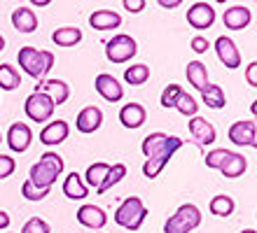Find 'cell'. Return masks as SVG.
Listing matches in <instances>:
<instances>
[{
    "instance_id": "cell-24",
    "label": "cell",
    "mask_w": 257,
    "mask_h": 233,
    "mask_svg": "<svg viewBox=\"0 0 257 233\" xmlns=\"http://www.w3.org/2000/svg\"><path fill=\"white\" fill-rule=\"evenodd\" d=\"M187 82H190L196 91H201V89L208 84V70H206V66H203L201 61L187 63Z\"/></svg>"
},
{
    "instance_id": "cell-30",
    "label": "cell",
    "mask_w": 257,
    "mask_h": 233,
    "mask_svg": "<svg viewBox=\"0 0 257 233\" xmlns=\"http://www.w3.org/2000/svg\"><path fill=\"white\" fill-rule=\"evenodd\" d=\"M108 170H110V166H108V163H103V161H98V163H91V166L87 168V173H84V184L98 186L103 180H105Z\"/></svg>"
},
{
    "instance_id": "cell-13",
    "label": "cell",
    "mask_w": 257,
    "mask_h": 233,
    "mask_svg": "<svg viewBox=\"0 0 257 233\" xmlns=\"http://www.w3.org/2000/svg\"><path fill=\"white\" fill-rule=\"evenodd\" d=\"M96 91L101 93L108 103H119V100L124 98V87L119 84L117 77H112V75H108V73H103L96 77Z\"/></svg>"
},
{
    "instance_id": "cell-19",
    "label": "cell",
    "mask_w": 257,
    "mask_h": 233,
    "mask_svg": "<svg viewBox=\"0 0 257 233\" xmlns=\"http://www.w3.org/2000/svg\"><path fill=\"white\" fill-rule=\"evenodd\" d=\"M75 214H77V221L87 228H103L108 221V214L96 205H82Z\"/></svg>"
},
{
    "instance_id": "cell-25",
    "label": "cell",
    "mask_w": 257,
    "mask_h": 233,
    "mask_svg": "<svg viewBox=\"0 0 257 233\" xmlns=\"http://www.w3.org/2000/svg\"><path fill=\"white\" fill-rule=\"evenodd\" d=\"M54 45L59 47H75L77 42H82V31L75 26H63V28H56L54 35H52Z\"/></svg>"
},
{
    "instance_id": "cell-31",
    "label": "cell",
    "mask_w": 257,
    "mask_h": 233,
    "mask_svg": "<svg viewBox=\"0 0 257 233\" xmlns=\"http://www.w3.org/2000/svg\"><path fill=\"white\" fill-rule=\"evenodd\" d=\"M234 200L229 198V196H215V198L210 200V212L217 214V217H229L231 212H234Z\"/></svg>"
},
{
    "instance_id": "cell-28",
    "label": "cell",
    "mask_w": 257,
    "mask_h": 233,
    "mask_svg": "<svg viewBox=\"0 0 257 233\" xmlns=\"http://www.w3.org/2000/svg\"><path fill=\"white\" fill-rule=\"evenodd\" d=\"M150 80V68L143 66V63H136V66H128L124 70V82L126 84H134V87H143L145 82Z\"/></svg>"
},
{
    "instance_id": "cell-6",
    "label": "cell",
    "mask_w": 257,
    "mask_h": 233,
    "mask_svg": "<svg viewBox=\"0 0 257 233\" xmlns=\"http://www.w3.org/2000/svg\"><path fill=\"white\" fill-rule=\"evenodd\" d=\"M136 52H138V45H136L131 35L119 33L112 40L105 42V56L112 63H126V61H131L136 56Z\"/></svg>"
},
{
    "instance_id": "cell-33",
    "label": "cell",
    "mask_w": 257,
    "mask_h": 233,
    "mask_svg": "<svg viewBox=\"0 0 257 233\" xmlns=\"http://www.w3.org/2000/svg\"><path fill=\"white\" fill-rule=\"evenodd\" d=\"M21 193L26 200H42L45 196H49V189H42V186H35L31 180H26L21 184Z\"/></svg>"
},
{
    "instance_id": "cell-3",
    "label": "cell",
    "mask_w": 257,
    "mask_h": 233,
    "mask_svg": "<svg viewBox=\"0 0 257 233\" xmlns=\"http://www.w3.org/2000/svg\"><path fill=\"white\" fill-rule=\"evenodd\" d=\"M63 173V159L54 152L42 154L40 161L31 166V173H28V180L33 182L35 186H42V189H52V184L56 182V177Z\"/></svg>"
},
{
    "instance_id": "cell-44",
    "label": "cell",
    "mask_w": 257,
    "mask_h": 233,
    "mask_svg": "<svg viewBox=\"0 0 257 233\" xmlns=\"http://www.w3.org/2000/svg\"><path fill=\"white\" fill-rule=\"evenodd\" d=\"M241 233H257L255 228H245V231H241Z\"/></svg>"
},
{
    "instance_id": "cell-43",
    "label": "cell",
    "mask_w": 257,
    "mask_h": 233,
    "mask_svg": "<svg viewBox=\"0 0 257 233\" xmlns=\"http://www.w3.org/2000/svg\"><path fill=\"white\" fill-rule=\"evenodd\" d=\"M3 49H5V38L0 35V52H3Z\"/></svg>"
},
{
    "instance_id": "cell-2",
    "label": "cell",
    "mask_w": 257,
    "mask_h": 233,
    "mask_svg": "<svg viewBox=\"0 0 257 233\" xmlns=\"http://www.w3.org/2000/svg\"><path fill=\"white\" fill-rule=\"evenodd\" d=\"M17 61H19L21 70L28 77H35V80H42L54 68V54L42 52V49H33V47H21L19 54H17Z\"/></svg>"
},
{
    "instance_id": "cell-32",
    "label": "cell",
    "mask_w": 257,
    "mask_h": 233,
    "mask_svg": "<svg viewBox=\"0 0 257 233\" xmlns=\"http://www.w3.org/2000/svg\"><path fill=\"white\" fill-rule=\"evenodd\" d=\"M178 112L185 114V117H196V112H199V103L194 100V96H190V93H180V98H178L176 103Z\"/></svg>"
},
{
    "instance_id": "cell-11",
    "label": "cell",
    "mask_w": 257,
    "mask_h": 233,
    "mask_svg": "<svg viewBox=\"0 0 257 233\" xmlns=\"http://www.w3.org/2000/svg\"><path fill=\"white\" fill-rule=\"evenodd\" d=\"M35 91L45 93L54 105H63L70 96V87H68L63 80H42L40 84H35Z\"/></svg>"
},
{
    "instance_id": "cell-29",
    "label": "cell",
    "mask_w": 257,
    "mask_h": 233,
    "mask_svg": "<svg viewBox=\"0 0 257 233\" xmlns=\"http://www.w3.org/2000/svg\"><path fill=\"white\" fill-rule=\"evenodd\" d=\"M124 177H126V166H124V163H115V166H110L108 175H105V180L96 186V189H98V193H105L108 189H112L117 182H122Z\"/></svg>"
},
{
    "instance_id": "cell-36",
    "label": "cell",
    "mask_w": 257,
    "mask_h": 233,
    "mask_svg": "<svg viewBox=\"0 0 257 233\" xmlns=\"http://www.w3.org/2000/svg\"><path fill=\"white\" fill-rule=\"evenodd\" d=\"M21 233H52V228H49V224L45 219H40V217H31V219L24 224Z\"/></svg>"
},
{
    "instance_id": "cell-26",
    "label": "cell",
    "mask_w": 257,
    "mask_h": 233,
    "mask_svg": "<svg viewBox=\"0 0 257 233\" xmlns=\"http://www.w3.org/2000/svg\"><path fill=\"white\" fill-rule=\"evenodd\" d=\"M201 98L203 103L208 107H215V110H222L224 105H227V98H224V91L217 84H206V87L201 89Z\"/></svg>"
},
{
    "instance_id": "cell-12",
    "label": "cell",
    "mask_w": 257,
    "mask_h": 233,
    "mask_svg": "<svg viewBox=\"0 0 257 233\" xmlns=\"http://www.w3.org/2000/svg\"><path fill=\"white\" fill-rule=\"evenodd\" d=\"M187 128H190V133L192 138L196 140V145L199 147H206L210 145V142H215L217 133H215V128H213V124H210L208 119H203V117H192L190 124H187Z\"/></svg>"
},
{
    "instance_id": "cell-34",
    "label": "cell",
    "mask_w": 257,
    "mask_h": 233,
    "mask_svg": "<svg viewBox=\"0 0 257 233\" xmlns=\"http://www.w3.org/2000/svg\"><path fill=\"white\" fill-rule=\"evenodd\" d=\"M229 154H231L229 149H222V147H220V149H213V152L206 154V166L213 168V170H220L224 161L229 159Z\"/></svg>"
},
{
    "instance_id": "cell-23",
    "label": "cell",
    "mask_w": 257,
    "mask_h": 233,
    "mask_svg": "<svg viewBox=\"0 0 257 233\" xmlns=\"http://www.w3.org/2000/svg\"><path fill=\"white\" fill-rule=\"evenodd\" d=\"M245 168H248V161H245L243 154H229V159L224 161L220 170H222L227 180H236V177H241L245 173Z\"/></svg>"
},
{
    "instance_id": "cell-41",
    "label": "cell",
    "mask_w": 257,
    "mask_h": 233,
    "mask_svg": "<svg viewBox=\"0 0 257 233\" xmlns=\"http://www.w3.org/2000/svg\"><path fill=\"white\" fill-rule=\"evenodd\" d=\"M7 226H10V214L0 210V231H3V228H7Z\"/></svg>"
},
{
    "instance_id": "cell-21",
    "label": "cell",
    "mask_w": 257,
    "mask_h": 233,
    "mask_svg": "<svg viewBox=\"0 0 257 233\" xmlns=\"http://www.w3.org/2000/svg\"><path fill=\"white\" fill-rule=\"evenodd\" d=\"M12 26L19 31V33H33L38 28V17H35L33 10L28 7H17L12 12Z\"/></svg>"
},
{
    "instance_id": "cell-18",
    "label": "cell",
    "mask_w": 257,
    "mask_h": 233,
    "mask_svg": "<svg viewBox=\"0 0 257 233\" xmlns=\"http://www.w3.org/2000/svg\"><path fill=\"white\" fill-rule=\"evenodd\" d=\"M89 24L96 31H115V28L122 26V17L115 12V10H96L91 17H89Z\"/></svg>"
},
{
    "instance_id": "cell-15",
    "label": "cell",
    "mask_w": 257,
    "mask_h": 233,
    "mask_svg": "<svg viewBox=\"0 0 257 233\" xmlns=\"http://www.w3.org/2000/svg\"><path fill=\"white\" fill-rule=\"evenodd\" d=\"M101 124H103V112L94 105L84 107V110L77 114V131L84 133V135L96 133V131L101 128Z\"/></svg>"
},
{
    "instance_id": "cell-16",
    "label": "cell",
    "mask_w": 257,
    "mask_h": 233,
    "mask_svg": "<svg viewBox=\"0 0 257 233\" xmlns=\"http://www.w3.org/2000/svg\"><path fill=\"white\" fill-rule=\"evenodd\" d=\"M148 119V112L145 107L138 105V103H126V105L119 110V124L124 128H141Z\"/></svg>"
},
{
    "instance_id": "cell-39",
    "label": "cell",
    "mask_w": 257,
    "mask_h": 233,
    "mask_svg": "<svg viewBox=\"0 0 257 233\" xmlns=\"http://www.w3.org/2000/svg\"><path fill=\"white\" fill-rule=\"evenodd\" d=\"M245 80H248V84H250L252 89L257 87V61H252L250 66H248V70H245Z\"/></svg>"
},
{
    "instance_id": "cell-40",
    "label": "cell",
    "mask_w": 257,
    "mask_h": 233,
    "mask_svg": "<svg viewBox=\"0 0 257 233\" xmlns=\"http://www.w3.org/2000/svg\"><path fill=\"white\" fill-rule=\"evenodd\" d=\"M192 49H194L196 54L208 52V40H206V38H194V40H192Z\"/></svg>"
},
{
    "instance_id": "cell-38",
    "label": "cell",
    "mask_w": 257,
    "mask_h": 233,
    "mask_svg": "<svg viewBox=\"0 0 257 233\" xmlns=\"http://www.w3.org/2000/svg\"><path fill=\"white\" fill-rule=\"evenodd\" d=\"M122 5H124V10L138 14V12H143V10H145V0H124Z\"/></svg>"
},
{
    "instance_id": "cell-4",
    "label": "cell",
    "mask_w": 257,
    "mask_h": 233,
    "mask_svg": "<svg viewBox=\"0 0 257 233\" xmlns=\"http://www.w3.org/2000/svg\"><path fill=\"white\" fill-rule=\"evenodd\" d=\"M145 217H148V207H145L141 196H128V198H124L115 212L117 226H124L126 231H138V228L143 226Z\"/></svg>"
},
{
    "instance_id": "cell-14",
    "label": "cell",
    "mask_w": 257,
    "mask_h": 233,
    "mask_svg": "<svg viewBox=\"0 0 257 233\" xmlns=\"http://www.w3.org/2000/svg\"><path fill=\"white\" fill-rule=\"evenodd\" d=\"M31 140H33V131L26 126V124H12L10 131H7V145L12 152H26L28 147H31Z\"/></svg>"
},
{
    "instance_id": "cell-22",
    "label": "cell",
    "mask_w": 257,
    "mask_h": 233,
    "mask_svg": "<svg viewBox=\"0 0 257 233\" xmlns=\"http://www.w3.org/2000/svg\"><path fill=\"white\" fill-rule=\"evenodd\" d=\"M63 193H66L70 200H82L89 196V189L87 184L82 182L80 173H70L66 177V182H63Z\"/></svg>"
},
{
    "instance_id": "cell-1",
    "label": "cell",
    "mask_w": 257,
    "mask_h": 233,
    "mask_svg": "<svg viewBox=\"0 0 257 233\" xmlns=\"http://www.w3.org/2000/svg\"><path fill=\"white\" fill-rule=\"evenodd\" d=\"M183 147V140L176 135H164V133H150L143 140V154L148 156L145 166H143V175L155 180L157 175L164 170V166L171 161V156L176 154V149Z\"/></svg>"
},
{
    "instance_id": "cell-20",
    "label": "cell",
    "mask_w": 257,
    "mask_h": 233,
    "mask_svg": "<svg viewBox=\"0 0 257 233\" xmlns=\"http://www.w3.org/2000/svg\"><path fill=\"white\" fill-rule=\"evenodd\" d=\"M66 138H68V124L63 119L47 124V126L42 128V133H40V142L42 145H49V147L61 145Z\"/></svg>"
},
{
    "instance_id": "cell-10",
    "label": "cell",
    "mask_w": 257,
    "mask_h": 233,
    "mask_svg": "<svg viewBox=\"0 0 257 233\" xmlns=\"http://www.w3.org/2000/svg\"><path fill=\"white\" fill-rule=\"evenodd\" d=\"M215 52H217V59L222 61L224 68L234 70V68L241 66V52H238V47L234 45L231 38H227V35H220L215 40Z\"/></svg>"
},
{
    "instance_id": "cell-7",
    "label": "cell",
    "mask_w": 257,
    "mask_h": 233,
    "mask_svg": "<svg viewBox=\"0 0 257 233\" xmlns=\"http://www.w3.org/2000/svg\"><path fill=\"white\" fill-rule=\"evenodd\" d=\"M54 103L45 96V93H38L33 91L31 96L26 98V103H24V110H26V117L31 121H38V124H42V121H47L52 114H54Z\"/></svg>"
},
{
    "instance_id": "cell-17",
    "label": "cell",
    "mask_w": 257,
    "mask_h": 233,
    "mask_svg": "<svg viewBox=\"0 0 257 233\" xmlns=\"http://www.w3.org/2000/svg\"><path fill=\"white\" fill-rule=\"evenodd\" d=\"M224 26L231 28V31H243L248 24L252 21V12L243 5H234L229 10H224Z\"/></svg>"
},
{
    "instance_id": "cell-35",
    "label": "cell",
    "mask_w": 257,
    "mask_h": 233,
    "mask_svg": "<svg viewBox=\"0 0 257 233\" xmlns=\"http://www.w3.org/2000/svg\"><path fill=\"white\" fill-rule=\"evenodd\" d=\"M180 93H183V87H180V84H169L162 93V105L164 107H176Z\"/></svg>"
},
{
    "instance_id": "cell-5",
    "label": "cell",
    "mask_w": 257,
    "mask_h": 233,
    "mask_svg": "<svg viewBox=\"0 0 257 233\" xmlns=\"http://www.w3.org/2000/svg\"><path fill=\"white\" fill-rule=\"evenodd\" d=\"M201 224V212L194 203H185L176 210V214H171L166 224H164V233H190Z\"/></svg>"
},
{
    "instance_id": "cell-37",
    "label": "cell",
    "mask_w": 257,
    "mask_h": 233,
    "mask_svg": "<svg viewBox=\"0 0 257 233\" xmlns=\"http://www.w3.org/2000/svg\"><path fill=\"white\" fill-rule=\"evenodd\" d=\"M14 168H17V161L12 156H7V154H0V180L10 177L14 173Z\"/></svg>"
},
{
    "instance_id": "cell-8",
    "label": "cell",
    "mask_w": 257,
    "mask_h": 233,
    "mask_svg": "<svg viewBox=\"0 0 257 233\" xmlns=\"http://www.w3.org/2000/svg\"><path fill=\"white\" fill-rule=\"evenodd\" d=\"M187 24L196 31H206L215 24V10L208 3H194V5L187 10Z\"/></svg>"
},
{
    "instance_id": "cell-9",
    "label": "cell",
    "mask_w": 257,
    "mask_h": 233,
    "mask_svg": "<svg viewBox=\"0 0 257 233\" xmlns=\"http://www.w3.org/2000/svg\"><path fill=\"white\" fill-rule=\"evenodd\" d=\"M229 140L238 147H255L257 145V126L255 121H236L229 128Z\"/></svg>"
},
{
    "instance_id": "cell-42",
    "label": "cell",
    "mask_w": 257,
    "mask_h": 233,
    "mask_svg": "<svg viewBox=\"0 0 257 233\" xmlns=\"http://www.w3.org/2000/svg\"><path fill=\"white\" fill-rule=\"evenodd\" d=\"M159 5L166 7V10H171V7H178V5H180V0H159Z\"/></svg>"
},
{
    "instance_id": "cell-27",
    "label": "cell",
    "mask_w": 257,
    "mask_h": 233,
    "mask_svg": "<svg viewBox=\"0 0 257 233\" xmlns=\"http://www.w3.org/2000/svg\"><path fill=\"white\" fill-rule=\"evenodd\" d=\"M21 84V75L17 73V68L10 63H0V89L5 91H14Z\"/></svg>"
}]
</instances>
